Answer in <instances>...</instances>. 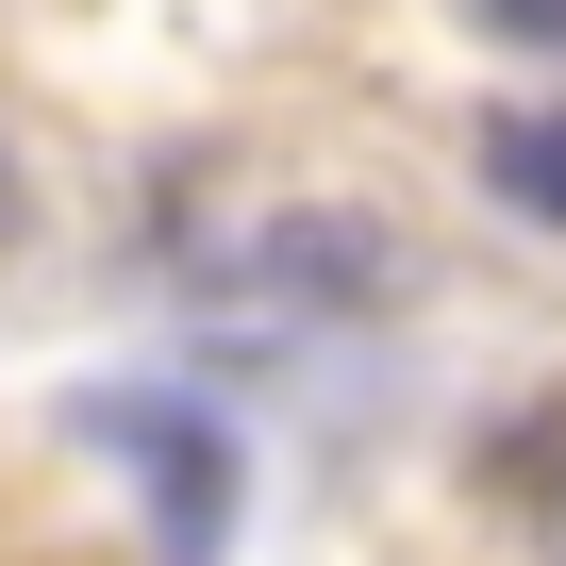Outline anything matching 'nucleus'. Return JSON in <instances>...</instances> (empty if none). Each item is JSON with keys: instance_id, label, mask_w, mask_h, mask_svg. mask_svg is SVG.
<instances>
[{"instance_id": "nucleus-1", "label": "nucleus", "mask_w": 566, "mask_h": 566, "mask_svg": "<svg viewBox=\"0 0 566 566\" xmlns=\"http://www.w3.org/2000/svg\"><path fill=\"white\" fill-rule=\"evenodd\" d=\"M217 283H250V301H283V317H384L417 283V233L367 217V200H283L250 250H217Z\"/></svg>"}, {"instance_id": "nucleus-2", "label": "nucleus", "mask_w": 566, "mask_h": 566, "mask_svg": "<svg viewBox=\"0 0 566 566\" xmlns=\"http://www.w3.org/2000/svg\"><path fill=\"white\" fill-rule=\"evenodd\" d=\"M134 467H150V516H167V566H217V533H233V450L200 433V417H167V400H117L101 417Z\"/></svg>"}, {"instance_id": "nucleus-3", "label": "nucleus", "mask_w": 566, "mask_h": 566, "mask_svg": "<svg viewBox=\"0 0 566 566\" xmlns=\"http://www.w3.org/2000/svg\"><path fill=\"white\" fill-rule=\"evenodd\" d=\"M483 184H500L516 217H549V233H566V101H516V117H483Z\"/></svg>"}, {"instance_id": "nucleus-4", "label": "nucleus", "mask_w": 566, "mask_h": 566, "mask_svg": "<svg viewBox=\"0 0 566 566\" xmlns=\"http://www.w3.org/2000/svg\"><path fill=\"white\" fill-rule=\"evenodd\" d=\"M467 18H483L500 51H566V0H467Z\"/></svg>"}, {"instance_id": "nucleus-5", "label": "nucleus", "mask_w": 566, "mask_h": 566, "mask_svg": "<svg viewBox=\"0 0 566 566\" xmlns=\"http://www.w3.org/2000/svg\"><path fill=\"white\" fill-rule=\"evenodd\" d=\"M533 566H566V483H549V500H533Z\"/></svg>"}, {"instance_id": "nucleus-6", "label": "nucleus", "mask_w": 566, "mask_h": 566, "mask_svg": "<svg viewBox=\"0 0 566 566\" xmlns=\"http://www.w3.org/2000/svg\"><path fill=\"white\" fill-rule=\"evenodd\" d=\"M18 200H34V184H18V134H0V250H18Z\"/></svg>"}]
</instances>
